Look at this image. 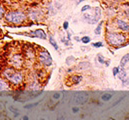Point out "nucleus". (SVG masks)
Segmentation results:
<instances>
[{
    "label": "nucleus",
    "mask_w": 129,
    "mask_h": 120,
    "mask_svg": "<svg viewBox=\"0 0 129 120\" xmlns=\"http://www.w3.org/2000/svg\"><path fill=\"white\" fill-rule=\"evenodd\" d=\"M105 39L107 44L109 46L115 47V48H119L123 45H125L128 41V35L126 33L121 31H106L105 34Z\"/></svg>",
    "instance_id": "nucleus-1"
},
{
    "label": "nucleus",
    "mask_w": 129,
    "mask_h": 120,
    "mask_svg": "<svg viewBox=\"0 0 129 120\" xmlns=\"http://www.w3.org/2000/svg\"><path fill=\"white\" fill-rule=\"evenodd\" d=\"M2 77L6 79L10 85L20 86L24 82V74L20 70L15 69L13 67H6L2 71Z\"/></svg>",
    "instance_id": "nucleus-2"
},
{
    "label": "nucleus",
    "mask_w": 129,
    "mask_h": 120,
    "mask_svg": "<svg viewBox=\"0 0 129 120\" xmlns=\"http://www.w3.org/2000/svg\"><path fill=\"white\" fill-rule=\"evenodd\" d=\"M6 22L14 25H20L27 20V14L21 10H12L8 11L4 15Z\"/></svg>",
    "instance_id": "nucleus-3"
},
{
    "label": "nucleus",
    "mask_w": 129,
    "mask_h": 120,
    "mask_svg": "<svg viewBox=\"0 0 129 120\" xmlns=\"http://www.w3.org/2000/svg\"><path fill=\"white\" fill-rule=\"evenodd\" d=\"M102 16V10L100 7H95L94 8V12L91 13V12L86 11L83 13V20L85 22L89 23V24H97L101 19Z\"/></svg>",
    "instance_id": "nucleus-4"
},
{
    "label": "nucleus",
    "mask_w": 129,
    "mask_h": 120,
    "mask_svg": "<svg viewBox=\"0 0 129 120\" xmlns=\"http://www.w3.org/2000/svg\"><path fill=\"white\" fill-rule=\"evenodd\" d=\"M37 60L45 67H49L52 65V57L49 51L45 48H40L37 52Z\"/></svg>",
    "instance_id": "nucleus-5"
},
{
    "label": "nucleus",
    "mask_w": 129,
    "mask_h": 120,
    "mask_svg": "<svg viewBox=\"0 0 129 120\" xmlns=\"http://www.w3.org/2000/svg\"><path fill=\"white\" fill-rule=\"evenodd\" d=\"M9 64L11 67L15 68V69L21 70L24 67V64H25L24 55H22L21 53H16L14 55H12L9 59Z\"/></svg>",
    "instance_id": "nucleus-6"
},
{
    "label": "nucleus",
    "mask_w": 129,
    "mask_h": 120,
    "mask_svg": "<svg viewBox=\"0 0 129 120\" xmlns=\"http://www.w3.org/2000/svg\"><path fill=\"white\" fill-rule=\"evenodd\" d=\"M89 93L86 91H78V92H74L72 94V100L75 104L79 105H83L88 102L89 100Z\"/></svg>",
    "instance_id": "nucleus-7"
},
{
    "label": "nucleus",
    "mask_w": 129,
    "mask_h": 120,
    "mask_svg": "<svg viewBox=\"0 0 129 120\" xmlns=\"http://www.w3.org/2000/svg\"><path fill=\"white\" fill-rule=\"evenodd\" d=\"M114 24L116 26V29L124 33H129V22L125 21L124 19L117 18L114 20Z\"/></svg>",
    "instance_id": "nucleus-8"
},
{
    "label": "nucleus",
    "mask_w": 129,
    "mask_h": 120,
    "mask_svg": "<svg viewBox=\"0 0 129 120\" xmlns=\"http://www.w3.org/2000/svg\"><path fill=\"white\" fill-rule=\"evenodd\" d=\"M83 79V76L81 74H74L69 76V80H70V83L67 84L68 86H71V85H78L80 84V82Z\"/></svg>",
    "instance_id": "nucleus-9"
},
{
    "label": "nucleus",
    "mask_w": 129,
    "mask_h": 120,
    "mask_svg": "<svg viewBox=\"0 0 129 120\" xmlns=\"http://www.w3.org/2000/svg\"><path fill=\"white\" fill-rule=\"evenodd\" d=\"M30 35H33L32 37H37V38H40V39H47V35L46 33L44 32L43 29H36L34 31H31L30 32Z\"/></svg>",
    "instance_id": "nucleus-10"
},
{
    "label": "nucleus",
    "mask_w": 129,
    "mask_h": 120,
    "mask_svg": "<svg viewBox=\"0 0 129 120\" xmlns=\"http://www.w3.org/2000/svg\"><path fill=\"white\" fill-rule=\"evenodd\" d=\"M9 88H10L9 82H8L6 79H4L3 77H1V78H0V92L6 91V90H8Z\"/></svg>",
    "instance_id": "nucleus-11"
},
{
    "label": "nucleus",
    "mask_w": 129,
    "mask_h": 120,
    "mask_svg": "<svg viewBox=\"0 0 129 120\" xmlns=\"http://www.w3.org/2000/svg\"><path fill=\"white\" fill-rule=\"evenodd\" d=\"M103 25H104V20H100L96 25V28L94 29V34L95 35L99 36L100 34L102 33V28H103Z\"/></svg>",
    "instance_id": "nucleus-12"
},
{
    "label": "nucleus",
    "mask_w": 129,
    "mask_h": 120,
    "mask_svg": "<svg viewBox=\"0 0 129 120\" xmlns=\"http://www.w3.org/2000/svg\"><path fill=\"white\" fill-rule=\"evenodd\" d=\"M96 58H97V60H98V62L100 63V64H103V65H105V66H109V61L103 56L102 54H97V56H96Z\"/></svg>",
    "instance_id": "nucleus-13"
},
{
    "label": "nucleus",
    "mask_w": 129,
    "mask_h": 120,
    "mask_svg": "<svg viewBox=\"0 0 129 120\" xmlns=\"http://www.w3.org/2000/svg\"><path fill=\"white\" fill-rule=\"evenodd\" d=\"M129 63V53L125 54L124 56H122L121 60H120V63H119V67L120 68H124L126 64Z\"/></svg>",
    "instance_id": "nucleus-14"
},
{
    "label": "nucleus",
    "mask_w": 129,
    "mask_h": 120,
    "mask_svg": "<svg viewBox=\"0 0 129 120\" xmlns=\"http://www.w3.org/2000/svg\"><path fill=\"white\" fill-rule=\"evenodd\" d=\"M91 67L90 63L87 62V61H83V62H80L77 65V70H86V69H89Z\"/></svg>",
    "instance_id": "nucleus-15"
},
{
    "label": "nucleus",
    "mask_w": 129,
    "mask_h": 120,
    "mask_svg": "<svg viewBox=\"0 0 129 120\" xmlns=\"http://www.w3.org/2000/svg\"><path fill=\"white\" fill-rule=\"evenodd\" d=\"M117 76H118V78L121 81H123L124 79H126L128 77L127 72H126V70L124 69V68H120V71H119V73L117 74Z\"/></svg>",
    "instance_id": "nucleus-16"
},
{
    "label": "nucleus",
    "mask_w": 129,
    "mask_h": 120,
    "mask_svg": "<svg viewBox=\"0 0 129 120\" xmlns=\"http://www.w3.org/2000/svg\"><path fill=\"white\" fill-rule=\"evenodd\" d=\"M48 40H49V43H50V44L53 46V48H54V49H55L56 51L59 50V46H58L56 40L54 39V37H53L52 35H49V36H48Z\"/></svg>",
    "instance_id": "nucleus-17"
},
{
    "label": "nucleus",
    "mask_w": 129,
    "mask_h": 120,
    "mask_svg": "<svg viewBox=\"0 0 129 120\" xmlns=\"http://www.w3.org/2000/svg\"><path fill=\"white\" fill-rule=\"evenodd\" d=\"M112 97H113V94L112 93H104L101 96V100L102 101H109V100H111Z\"/></svg>",
    "instance_id": "nucleus-18"
},
{
    "label": "nucleus",
    "mask_w": 129,
    "mask_h": 120,
    "mask_svg": "<svg viewBox=\"0 0 129 120\" xmlns=\"http://www.w3.org/2000/svg\"><path fill=\"white\" fill-rule=\"evenodd\" d=\"M76 61V58L74 57V56H68L67 58H66V61H65V63H66V65H68V66H71L72 64Z\"/></svg>",
    "instance_id": "nucleus-19"
},
{
    "label": "nucleus",
    "mask_w": 129,
    "mask_h": 120,
    "mask_svg": "<svg viewBox=\"0 0 129 120\" xmlns=\"http://www.w3.org/2000/svg\"><path fill=\"white\" fill-rule=\"evenodd\" d=\"M80 41L82 42L83 44H89L90 41H91V38L89 36H83L81 39H80Z\"/></svg>",
    "instance_id": "nucleus-20"
},
{
    "label": "nucleus",
    "mask_w": 129,
    "mask_h": 120,
    "mask_svg": "<svg viewBox=\"0 0 129 120\" xmlns=\"http://www.w3.org/2000/svg\"><path fill=\"white\" fill-rule=\"evenodd\" d=\"M8 109H9L10 112H12V114H13L15 117H18V116H19V112H18V111L16 110V109H14V107L9 106V108H8Z\"/></svg>",
    "instance_id": "nucleus-21"
},
{
    "label": "nucleus",
    "mask_w": 129,
    "mask_h": 120,
    "mask_svg": "<svg viewBox=\"0 0 129 120\" xmlns=\"http://www.w3.org/2000/svg\"><path fill=\"white\" fill-rule=\"evenodd\" d=\"M92 46L95 47V48H101V47L104 46V44L102 43L101 41H96V42H93V43H92Z\"/></svg>",
    "instance_id": "nucleus-22"
},
{
    "label": "nucleus",
    "mask_w": 129,
    "mask_h": 120,
    "mask_svg": "<svg viewBox=\"0 0 129 120\" xmlns=\"http://www.w3.org/2000/svg\"><path fill=\"white\" fill-rule=\"evenodd\" d=\"M90 9H91V6L88 5V4H85L84 6H82V8H81V12H82V13H84V12H86V11H89Z\"/></svg>",
    "instance_id": "nucleus-23"
},
{
    "label": "nucleus",
    "mask_w": 129,
    "mask_h": 120,
    "mask_svg": "<svg viewBox=\"0 0 129 120\" xmlns=\"http://www.w3.org/2000/svg\"><path fill=\"white\" fill-rule=\"evenodd\" d=\"M119 71H120V67H113L112 68V74H113V76H117Z\"/></svg>",
    "instance_id": "nucleus-24"
},
{
    "label": "nucleus",
    "mask_w": 129,
    "mask_h": 120,
    "mask_svg": "<svg viewBox=\"0 0 129 120\" xmlns=\"http://www.w3.org/2000/svg\"><path fill=\"white\" fill-rule=\"evenodd\" d=\"M5 13H6V12H5V10H4V8L2 6H0V19L3 18L4 15H5Z\"/></svg>",
    "instance_id": "nucleus-25"
},
{
    "label": "nucleus",
    "mask_w": 129,
    "mask_h": 120,
    "mask_svg": "<svg viewBox=\"0 0 129 120\" xmlns=\"http://www.w3.org/2000/svg\"><path fill=\"white\" fill-rule=\"evenodd\" d=\"M122 84H123V86H124V87L129 86V77H127L126 79H124V80L122 81Z\"/></svg>",
    "instance_id": "nucleus-26"
},
{
    "label": "nucleus",
    "mask_w": 129,
    "mask_h": 120,
    "mask_svg": "<svg viewBox=\"0 0 129 120\" xmlns=\"http://www.w3.org/2000/svg\"><path fill=\"white\" fill-rule=\"evenodd\" d=\"M39 104V102H37V103H34V104H28V105H25L24 106V108H26V109H30L31 107H35Z\"/></svg>",
    "instance_id": "nucleus-27"
},
{
    "label": "nucleus",
    "mask_w": 129,
    "mask_h": 120,
    "mask_svg": "<svg viewBox=\"0 0 129 120\" xmlns=\"http://www.w3.org/2000/svg\"><path fill=\"white\" fill-rule=\"evenodd\" d=\"M60 97H61V94H60L59 92H57V93H55V94H53V96H52V98H53V99H55V100H58Z\"/></svg>",
    "instance_id": "nucleus-28"
},
{
    "label": "nucleus",
    "mask_w": 129,
    "mask_h": 120,
    "mask_svg": "<svg viewBox=\"0 0 129 120\" xmlns=\"http://www.w3.org/2000/svg\"><path fill=\"white\" fill-rule=\"evenodd\" d=\"M62 27H63L64 30H68V27H69V22H68V21H64Z\"/></svg>",
    "instance_id": "nucleus-29"
},
{
    "label": "nucleus",
    "mask_w": 129,
    "mask_h": 120,
    "mask_svg": "<svg viewBox=\"0 0 129 120\" xmlns=\"http://www.w3.org/2000/svg\"><path fill=\"white\" fill-rule=\"evenodd\" d=\"M61 41L63 42V43H64L66 46H69V45H70V40H68V39H65V38H62Z\"/></svg>",
    "instance_id": "nucleus-30"
},
{
    "label": "nucleus",
    "mask_w": 129,
    "mask_h": 120,
    "mask_svg": "<svg viewBox=\"0 0 129 120\" xmlns=\"http://www.w3.org/2000/svg\"><path fill=\"white\" fill-rule=\"evenodd\" d=\"M79 111H80V109H79L78 107H73V108H72V112L73 113H78Z\"/></svg>",
    "instance_id": "nucleus-31"
},
{
    "label": "nucleus",
    "mask_w": 129,
    "mask_h": 120,
    "mask_svg": "<svg viewBox=\"0 0 129 120\" xmlns=\"http://www.w3.org/2000/svg\"><path fill=\"white\" fill-rule=\"evenodd\" d=\"M67 39H68V40H71V34H70L69 32L67 33Z\"/></svg>",
    "instance_id": "nucleus-32"
},
{
    "label": "nucleus",
    "mask_w": 129,
    "mask_h": 120,
    "mask_svg": "<svg viewBox=\"0 0 129 120\" xmlns=\"http://www.w3.org/2000/svg\"><path fill=\"white\" fill-rule=\"evenodd\" d=\"M23 120H28V117L27 116H23Z\"/></svg>",
    "instance_id": "nucleus-33"
},
{
    "label": "nucleus",
    "mask_w": 129,
    "mask_h": 120,
    "mask_svg": "<svg viewBox=\"0 0 129 120\" xmlns=\"http://www.w3.org/2000/svg\"><path fill=\"white\" fill-rule=\"evenodd\" d=\"M2 108H3V105L2 103H0V110H2Z\"/></svg>",
    "instance_id": "nucleus-34"
},
{
    "label": "nucleus",
    "mask_w": 129,
    "mask_h": 120,
    "mask_svg": "<svg viewBox=\"0 0 129 120\" xmlns=\"http://www.w3.org/2000/svg\"><path fill=\"white\" fill-rule=\"evenodd\" d=\"M75 40H76V41H80V39H79L78 37H75Z\"/></svg>",
    "instance_id": "nucleus-35"
},
{
    "label": "nucleus",
    "mask_w": 129,
    "mask_h": 120,
    "mask_svg": "<svg viewBox=\"0 0 129 120\" xmlns=\"http://www.w3.org/2000/svg\"><path fill=\"white\" fill-rule=\"evenodd\" d=\"M110 1H112V2H116V1H119V0H110Z\"/></svg>",
    "instance_id": "nucleus-36"
},
{
    "label": "nucleus",
    "mask_w": 129,
    "mask_h": 120,
    "mask_svg": "<svg viewBox=\"0 0 129 120\" xmlns=\"http://www.w3.org/2000/svg\"><path fill=\"white\" fill-rule=\"evenodd\" d=\"M78 1H79V2H82V1H84V0H78Z\"/></svg>",
    "instance_id": "nucleus-37"
},
{
    "label": "nucleus",
    "mask_w": 129,
    "mask_h": 120,
    "mask_svg": "<svg viewBox=\"0 0 129 120\" xmlns=\"http://www.w3.org/2000/svg\"><path fill=\"white\" fill-rule=\"evenodd\" d=\"M0 28H1V27H0Z\"/></svg>",
    "instance_id": "nucleus-38"
}]
</instances>
